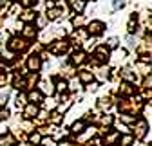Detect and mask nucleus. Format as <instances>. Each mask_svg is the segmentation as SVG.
Returning <instances> with one entry per match:
<instances>
[{"instance_id":"f257e3e1","label":"nucleus","mask_w":152,"mask_h":146,"mask_svg":"<svg viewBox=\"0 0 152 146\" xmlns=\"http://www.w3.org/2000/svg\"><path fill=\"white\" fill-rule=\"evenodd\" d=\"M9 51H13V52H22V51H26L27 47H29V43H27V40L26 38H20V36H16V38H11L9 40Z\"/></svg>"},{"instance_id":"f03ea898","label":"nucleus","mask_w":152,"mask_h":146,"mask_svg":"<svg viewBox=\"0 0 152 146\" xmlns=\"http://www.w3.org/2000/svg\"><path fill=\"white\" fill-rule=\"evenodd\" d=\"M141 108V105L138 103V101H120V110L121 112H134L136 114V110H140Z\"/></svg>"},{"instance_id":"7ed1b4c3","label":"nucleus","mask_w":152,"mask_h":146,"mask_svg":"<svg viewBox=\"0 0 152 146\" xmlns=\"http://www.w3.org/2000/svg\"><path fill=\"white\" fill-rule=\"evenodd\" d=\"M40 67H42V58L38 54H31L27 58V69L31 72H36V70H40Z\"/></svg>"},{"instance_id":"20e7f679","label":"nucleus","mask_w":152,"mask_h":146,"mask_svg":"<svg viewBox=\"0 0 152 146\" xmlns=\"http://www.w3.org/2000/svg\"><path fill=\"white\" fill-rule=\"evenodd\" d=\"M134 123H136V126H134V130H136V137H138V139H143V137L147 135V130H148L147 121H145V119H138V121H134Z\"/></svg>"},{"instance_id":"39448f33","label":"nucleus","mask_w":152,"mask_h":146,"mask_svg":"<svg viewBox=\"0 0 152 146\" xmlns=\"http://www.w3.org/2000/svg\"><path fill=\"white\" fill-rule=\"evenodd\" d=\"M67 49H69L67 42H53L51 47H49V51L53 54H64V52H67Z\"/></svg>"},{"instance_id":"423d86ee","label":"nucleus","mask_w":152,"mask_h":146,"mask_svg":"<svg viewBox=\"0 0 152 146\" xmlns=\"http://www.w3.org/2000/svg\"><path fill=\"white\" fill-rule=\"evenodd\" d=\"M94 58H96V61H107L109 60V47L107 45L98 47L94 51Z\"/></svg>"},{"instance_id":"0eeeda50","label":"nucleus","mask_w":152,"mask_h":146,"mask_svg":"<svg viewBox=\"0 0 152 146\" xmlns=\"http://www.w3.org/2000/svg\"><path fill=\"white\" fill-rule=\"evenodd\" d=\"M103 29H105V25H103L102 22H96V20H94V22H91V24H89V33H91L92 36L102 34V33H103Z\"/></svg>"},{"instance_id":"6e6552de","label":"nucleus","mask_w":152,"mask_h":146,"mask_svg":"<svg viewBox=\"0 0 152 146\" xmlns=\"http://www.w3.org/2000/svg\"><path fill=\"white\" fill-rule=\"evenodd\" d=\"M62 14H64V11L60 7H49L47 13H45V18H47V20H58Z\"/></svg>"},{"instance_id":"1a4fd4ad","label":"nucleus","mask_w":152,"mask_h":146,"mask_svg":"<svg viewBox=\"0 0 152 146\" xmlns=\"http://www.w3.org/2000/svg\"><path fill=\"white\" fill-rule=\"evenodd\" d=\"M69 6L72 7L74 13H82V11L85 9L87 2H85V0H69Z\"/></svg>"},{"instance_id":"9d476101","label":"nucleus","mask_w":152,"mask_h":146,"mask_svg":"<svg viewBox=\"0 0 152 146\" xmlns=\"http://www.w3.org/2000/svg\"><path fill=\"white\" fill-rule=\"evenodd\" d=\"M27 99L31 101V103H40L42 99H44V94L40 92V90H31V92H29V96H27Z\"/></svg>"},{"instance_id":"9b49d317","label":"nucleus","mask_w":152,"mask_h":146,"mask_svg":"<svg viewBox=\"0 0 152 146\" xmlns=\"http://www.w3.org/2000/svg\"><path fill=\"white\" fill-rule=\"evenodd\" d=\"M38 114V108H36V105L34 103H29L27 106H26V110H24V116L27 117V119H31V117H34Z\"/></svg>"},{"instance_id":"f8f14e48","label":"nucleus","mask_w":152,"mask_h":146,"mask_svg":"<svg viewBox=\"0 0 152 146\" xmlns=\"http://www.w3.org/2000/svg\"><path fill=\"white\" fill-rule=\"evenodd\" d=\"M15 144H16V141L11 134H6L0 137V146H15Z\"/></svg>"},{"instance_id":"ddd939ff","label":"nucleus","mask_w":152,"mask_h":146,"mask_svg":"<svg viewBox=\"0 0 152 146\" xmlns=\"http://www.w3.org/2000/svg\"><path fill=\"white\" fill-rule=\"evenodd\" d=\"M78 80H80L82 83H91V81H92V72H89V70L78 72Z\"/></svg>"},{"instance_id":"4468645a","label":"nucleus","mask_w":152,"mask_h":146,"mask_svg":"<svg viewBox=\"0 0 152 146\" xmlns=\"http://www.w3.org/2000/svg\"><path fill=\"white\" fill-rule=\"evenodd\" d=\"M22 33H24V38H27V40H31V38H34V36H36V29L31 27V25H26Z\"/></svg>"},{"instance_id":"2eb2a0df","label":"nucleus","mask_w":152,"mask_h":146,"mask_svg":"<svg viewBox=\"0 0 152 146\" xmlns=\"http://www.w3.org/2000/svg\"><path fill=\"white\" fill-rule=\"evenodd\" d=\"M36 80H38L36 72H31V74L27 76V80H26V88H34V83H36Z\"/></svg>"},{"instance_id":"dca6fc26","label":"nucleus","mask_w":152,"mask_h":146,"mask_svg":"<svg viewBox=\"0 0 152 146\" xmlns=\"http://www.w3.org/2000/svg\"><path fill=\"white\" fill-rule=\"evenodd\" d=\"M132 92H134V88H132L129 83H125V85L120 87V94H121V96H130Z\"/></svg>"},{"instance_id":"f3484780","label":"nucleus","mask_w":152,"mask_h":146,"mask_svg":"<svg viewBox=\"0 0 152 146\" xmlns=\"http://www.w3.org/2000/svg\"><path fill=\"white\" fill-rule=\"evenodd\" d=\"M83 130H85V123L83 121H78V123L72 124V134H82Z\"/></svg>"},{"instance_id":"a211bd4d","label":"nucleus","mask_w":152,"mask_h":146,"mask_svg":"<svg viewBox=\"0 0 152 146\" xmlns=\"http://www.w3.org/2000/svg\"><path fill=\"white\" fill-rule=\"evenodd\" d=\"M40 87H42L44 92H49V94H53V92H54V88H53V83H51V81H42V83H40Z\"/></svg>"},{"instance_id":"6ab92c4d","label":"nucleus","mask_w":152,"mask_h":146,"mask_svg":"<svg viewBox=\"0 0 152 146\" xmlns=\"http://www.w3.org/2000/svg\"><path fill=\"white\" fill-rule=\"evenodd\" d=\"M132 141H134V137H132V135H123V137H120V144H121V146H130Z\"/></svg>"},{"instance_id":"aec40b11","label":"nucleus","mask_w":152,"mask_h":146,"mask_svg":"<svg viewBox=\"0 0 152 146\" xmlns=\"http://www.w3.org/2000/svg\"><path fill=\"white\" fill-rule=\"evenodd\" d=\"M83 60H85V54L80 51V52H76L74 56H72V63H83Z\"/></svg>"},{"instance_id":"412c9836","label":"nucleus","mask_w":152,"mask_h":146,"mask_svg":"<svg viewBox=\"0 0 152 146\" xmlns=\"http://www.w3.org/2000/svg\"><path fill=\"white\" fill-rule=\"evenodd\" d=\"M85 36H87L85 31H78V33H74V34H72V38H74V42H83V40H85Z\"/></svg>"},{"instance_id":"4be33fe9","label":"nucleus","mask_w":152,"mask_h":146,"mask_svg":"<svg viewBox=\"0 0 152 146\" xmlns=\"http://www.w3.org/2000/svg\"><path fill=\"white\" fill-rule=\"evenodd\" d=\"M118 137H120V134H118V132H112V134H109V135H107V139H105V141H107V144H112Z\"/></svg>"},{"instance_id":"5701e85b","label":"nucleus","mask_w":152,"mask_h":146,"mask_svg":"<svg viewBox=\"0 0 152 146\" xmlns=\"http://www.w3.org/2000/svg\"><path fill=\"white\" fill-rule=\"evenodd\" d=\"M65 88H67V81L65 80H60L58 83H56V90H58V92H64Z\"/></svg>"},{"instance_id":"b1692460","label":"nucleus","mask_w":152,"mask_h":146,"mask_svg":"<svg viewBox=\"0 0 152 146\" xmlns=\"http://www.w3.org/2000/svg\"><path fill=\"white\" fill-rule=\"evenodd\" d=\"M72 24H74L76 27H78V25H83V24H85V18H83V16H76L74 20H72Z\"/></svg>"},{"instance_id":"393cba45","label":"nucleus","mask_w":152,"mask_h":146,"mask_svg":"<svg viewBox=\"0 0 152 146\" xmlns=\"http://www.w3.org/2000/svg\"><path fill=\"white\" fill-rule=\"evenodd\" d=\"M129 31H130V33H134V31H136V16H132V18H130V22H129Z\"/></svg>"},{"instance_id":"a878e982","label":"nucleus","mask_w":152,"mask_h":146,"mask_svg":"<svg viewBox=\"0 0 152 146\" xmlns=\"http://www.w3.org/2000/svg\"><path fill=\"white\" fill-rule=\"evenodd\" d=\"M7 116H9V112H7V108H4V106H0V121H4V119H7Z\"/></svg>"},{"instance_id":"bb28decb","label":"nucleus","mask_w":152,"mask_h":146,"mask_svg":"<svg viewBox=\"0 0 152 146\" xmlns=\"http://www.w3.org/2000/svg\"><path fill=\"white\" fill-rule=\"evenodd\" d=\"M15 87H16V88H26V81H24L22 78H16V80H15Z\"/></svg>"},{"instance_id":"cd10ccee","label":"nucleus","mask_w":152,"mask_h":146,"mask_svg":"<svg viewBox=\"0 0 152 146\" xmlns=\"http://www.w3.org/2000/svg\"><path fill=\"white\" fill-rule=\"evenodd\" d=\"M143 88H152V74L145 78V81H143Z\"/></svg>"},{"instance_id":"c85d7f7f","label":"nucleus","mask_w":152,"mask_h":146,"mask_svg":"<svg viewBox=\"0 0 152 146\" xmlns=\"http://www.w3.org/2000/svg\"><path fill=\"white\" fill-rule=\"evenodd\" d=\"M116 45H118V38H109V40H107V47H109V49H114Z\"/></svg>"},{"instance_id":"c756f323","label":"nucleus","mask_w":152,"mask_h":146,"mask_svg":"<svg viewBox=\"0 0 152 146\" xmlns=\"http://www.w3.org/2000/svg\"><path fill=\"white\" fill-rule=\"evenodd\" d=\"M40 141H42V135H40V134H33V135H31V142H33V144H38Z\"/></svg>"},{"instance_id":"7c9ffc66","label":"nucleus","mask_w":152,"mask_h":146,"mask_svg":"<svg viewBox=\"0 0 152 146\" xmlns=\"http://www.w3.org/2000/svg\"><path fill=\"white\" fill-rule=\"evenodd\" d=\"M33 18H34V13H24V16H22V20H24V22H31Z\"/></svg>"},{"instance_id":"2f4dec72","label":"nucleus","mask_w":152,"mask_h":146,"mask_svg":"<svg viewBox=\"0 0 152 146\" xmlns=\"http://www.w3.org/2000/svg\"><path fill=\"white\" fill-rule=\"evenodd\" d=\"M112 6H114V9H120V7H123V6H125V2H123V0H114Z\"/></svg>"},{"instance_id":"473e14b6","label":"nucleus","mask_w":152,"mask_h":146,"mask_svg":"<svg viewBox=\"0 0 152 146\" xmlns=\"http://www.w3.org/2000/svg\"><path fill=\"white\" fill-rule=\"evenodd\" d=\"M100 108H102V110H109V108H110V103H109V101L105 103V99H102V101H100Z\"/></svg>"},{"instance_id":"72a5a7b5","label":"nucleus","mask_w":152,"mask_h":146,"mask_svg":"<svg viewBox=\"0 0 152 146\" xmlns=\"http://www.w3.org/2000/svg\"><path fill=\"white\" fill-rule=\"evenodd\" d=\"M123 76H125L129 81H134V80H136V76H134V74H130V70H125V72H123Z\"/></svg>"},{"instance_id":"f704fd0d","label":"nucleus","mask_w":152,"mask_h":146,"mask_svg":"<svg viewBox=\"0 0 152 146\" xmlns=\"http://www.w3.org/2000/svg\"><path fill=\"white\" fill-rule=\"evenodd\" d=\"M36 4V0H22V6L24 7H31V6H34Z\"/></svg>"},{"instance_id":"c9c22d12","label":"nucleus","mask_w":152,"mask_h":146,"mask_svg":"<svg viewBox=\"0 0 152 146\" xmlns=\"http://www.w3.org/2000/svg\"><path fill=\"white\" fill-rule=\"evenodd\" d=\"M121 121H123V123H134V121H136V117H130V116H121Z\"/></svg>"},{"instance_id":"e433bc0d","label":"nucleus","mask_w":152,"mask_h":146,"mask_svg":"<svg viewBox=\"0 0 152 146\" xmlns=\"http://www.w3.org/2000/svg\"><path fill=\"white\" fill-rule=\"evenodd\" d=\"M36 24H38V27H44V25H45V18H44V16H40Z\"/></svg>"},{"instance_id":"4c0bfd02","label":"nucleus","mask_w":152,"mask_h":146,"mask_svg":"<svg viewBox=\"0 0 152 146\" xmlns=\"http://www.w3.org/2000/svg\"><path fill=\"white\" fill-rule=\"evenodd\" d=\"M53 121H54V123H60V114H58V112L53 114Z\"/></svg>"},{"instance_id":"58836bf2","label":"nucleus","mask_w":152,"mask_h":146,"mask_svg":"<svg viewBox=\"0 0 152 146\" xmlns=\"http://www.w3.org/2000/svg\"><path fill=\"white\" fill-rule=\"evenodd\" d=\"M110 123H112V117H110V116L103 117V124H110Z\"/></svg>"},{"instance_id":"ea45409f","label":"nucleus","mask_w":152,"mask_h":146,"mask_svg":"<svg viewBox=\"0 0 152 146\" xmlns=\"http://www.w3.org/2000/svg\"><path fill=\"white\" fill-rule=\"evenodd\" d=\"M127 42H129V45H136V43H134V38H132V36H129Z\"/></svg>"},{"instance_id":"a19ab883","label":"nucleus","mask_w":152,"mask_h":146,"mask_svg":"<svg viewBox=\"0 0 152 146\" xmlns=\"http://www.w3.org/2000/svg\"><path fill=\"white\" fill-rule=\"evenodd\" d=\"M76 85H78V81H76V80H74V81L71 83V88H78V87H76Z\"/></svg>"},{"instance_id":"79ce46f5","label":"nucleus","mask_w":152,"mask_h":146,"mask_svg":"<svg viewBox=\"0 0 152 146\" xmlns=\"http://www.w3.org/2000/svg\"><path fill=\"white\" fill-rule=\"evenodd\" d=\"M0 69H2V61H0Z\"/></svg>"},{"instance_id":"37998d69","label":"nucleus","mask_w":152,"mask_h":146,"mask_svg":"<svg viewBox=\"0 0 152 146\" xmlns=\"http://www.w3.org/2000/svg\"><path fill=\"white\" fill-rule=\"evenodd\" d=\"M49 2H53V0H49Z\"/></svg>"}]
</instances>
